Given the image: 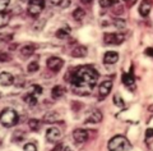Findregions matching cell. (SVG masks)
Here are the masks:
<instances>
[{
  "label": "cell",
  "instance_id": "29",
  "mask_svg": "<svg viewBox=\"0 0 153 151\" xmlns=\"http://www.w3.org/2000/svg\"><path fill=\"white\" fill-rule=\"evenodd\" d=\"M32 92L35 95H40L41 92H42V89H41V86H38V85H33V87H32Z\"/></svg>",
  "mask_w": 153,
  "mask_h": 151
},
{
  "label": "cell",
  "instance_id": "17",
  "mask_svg": "<svg viewBox=\"0 0 153 151\" xmlns=\"http://www.w3.org/2000/svg\"><path fill=\"white\" fill-rule=\"evenodd\" d=\"M59 120V114L56 111H49L44 115V122L45 123H55Z\"/></svg>",
  "mask_w": 153,
  "mask_h": 151
},
{
  "label": "cell",
  "instance_id": "22",
  "mask_svg": "<svg viewBox=\"0 0 153 151\" xmlns=\"http://www.w3.org/2000/svg\"><path fill=\"white\" fill-rule=\"evenodd\" d=\"M9 19H10V14L7 13V12H1V17H0V27L3 28L4 26H7Z\"/></svg>",
  "mask_w": 153,
  "mask_h": 151
},
{
  "label": "cell",
  "instance_id": "36",
  "mask_svg": "<svg viewBox=\"0 0 153 151\" xmlns=\"http://www.w3.org/2000/svg\"><path fill=\"white\" fill-rule=\"evenodd\" d=\"M83 4H89V3H92V0H80Z\"/></svg>",
  "mask_w": 153,
  "mask_h": 151
},
{
  "label": "cell",
  "instance_id": "21",
  "mask_svg": "<svg viewBox=\"0 0 153 151\" xmlns=\"http://www.w3.org/2000/svg\"><path fill=\"white\" fill-rule=\"evenodd\" d=\"M56 37L57 38H61V40H65V38L69 37V28H60V30L56 31Z\"/></svg>",
  "mask_w": 153,
  "mask_h": 151
},
{
  "label": "cell",
  "instance_id": "38",
  "mask_svg": "<svg viewBox=\"0 0 153 151\" xmlns=\"http://www.w3.org/2000/svg\"><path fill=\"white\" fill-rule=\"evenodd\" d=\"M125 2H128V0H125Z\"/></svg>",
  "mask_w": 153,
  "mask_h": 151
},
{
  "label": "cell",
  "instance_id": "31",
  "mask_svg": "<svg viewBox=\"0 0 153 151\" xmlns=\"http://www.w3.org/2000/svg\"><path fill=\"white\" fill-rule=\"evenodd\" d=\"M115 26L117 28H124L125 27V21H123V19H116V21H115Z\"/></svg>",
  "mask_w": 153,
  "mask_h": 151
},
{
  "label": "cell",
  "instance_id": "12",
  "mask_svg": "<svg viewBox=\"0 0 153 151\" xmlns=\"http://www.w3.org/2000/svg\"><path fill=\"white\" fill-rule=\"evenodd\" d=\"M119 60V54L116 51H107L103 56V63L105 64H114Z\"/></svg>",
  "mask_w": 153,
  "mask_h": 151
},
{
  "label": "cell",
  "instance_id": "27",
  "mask_svg": "<svg viewBox=\"0 0 153 151\" xmlns=\"http://www.w3.org/2000/svg\"><path fill=\"white\" fill-rule=\"evenodd\" d=\"M25 151H37V147H36L35 143L28 142V143L25 145Z\"/></svg>",
  "mask_w": 153,
  "mask_h": 151
},
{
  "label": "cell",
  "instance_id": "32",
  "mask_svg": "<svg viewBox=\"0 0 153 151\" xmlns=\"http://www.w3.org/2000/svg\"><path fill=\"white\" fill-rule=\"evenodd\" d=\"M51 5H61L63 4V0H47ZM63 7H64V4H63Z\"/></svg>",
  "mask_w": 153,
  "mask_h": 151
},
{
  "label": "cell",
  "instance_id": "11",
  "mask_svg": "<svg viewBox=\"0 0 153 151\" xmlns=\"http://www.w3.org/2000/svg\"><path fill=\"white\" fill-rule=\"evenodd\" d=\"M152 4L153 2L152 0H143L139 5V13L142 17H147L148 14H149L151 9H152Z\"/></svg>",
  "mask_w": 153,
  "mask_h": 151
},
{
  "label": "cell",
  "instance_id": "7",
  "mask_svg": "<svg viewBox=\"0 0 153 151\" xmlns=\"http://www.w3.org/2000/svg\"><path fill=\"white\" fill-rule=\"evenodd\" d=\"M63 65H64L63 59H60V58H57V56H51V58H49V60H47V68L55 73L59 72L61 68H63Z\"/></svg>",
  "mask_w": 153,
  "mask_h": 151
},
{
  "label": "cell",
  "instance_id": "9",
  "mask_svg": "<svg viewBox=\"0 0 153 151\" xmlns=\"http://www.w3.org/2000/svg\"><path fill=\"white\" fill-rule=\"evenodd\" d=\"M73 140L75 143H83L88 140V132L84 129H75L73 132Z\"/></svg>",
  "mask_w": 153,
  "mask_h": 151
},
{
  "label": "cell",
  "instance_id": "24",
  "mask_svg": "<svg viewBox=\"0 0 153 151\" xmlns=\"http://www.w3.org/2000/svg\"><path fill=\"white\" fill-rule=\"evenodd\" d=\"M38 63L37 62H32V63H30L28 64V67H27V71L30 72V73H35V72H37L38 71Z\"/></svg>",
  "mask_w": 153,
  "mask_h": 151
},
{
  "label": "cell",
  "instance_id": "19",
  "mask_svg": "<svg viewBox=\"0 0 153 151\" xmlns=\"http://www.w3.org/2000/svg\"><path fill=\"white\" fill-rule=\"evenodd\" d=\"M23 100H25L28 105L33 106V105H36V104H37V95H35L33 92H30V94L25 95V97H23Z\"/></svg>",
  "mask_w": 153,
  "mask_h": 151
},
{
  "label": "cell",
  "instance_id": "15",
  "mask_svg": "<svg viewBox=\"0 0 153 151\" xmlns=\"http://www.w3.org/2000/svg\"><path fill=\"white\" fill-rule=\"evenodd\" d=\"M123 82L124 85L130 87L131 90H134V86H135V80H134V76L131 73H124L123 74Z\"/></svg>",
  "mask_w": 153,
  "mask_h": 151
},
{
  "label": "cell",
  "instance_id": "30",
  "mask_svg": "<svg viewBox=\"0 0 153 151\" xmlns=\"http://www.w3.org/2000/svg\"><path fill=\"white\" fill-rule=\"evenodd\" d=\"M9 3H10V0H0V9H1V12H4V9H5Z\"/></svg>",
  "mask_w": 153,
  "mask_h": 151
},
{
  "label": "cell",
  "instance_id": "18",
  "mask_svg": "<svg viewBox=\"0 0 153 151\" xmlns=\"http://www.w3.org/2000/svg\"><path fill=\"white\" fill-rule=\"evenodd\" d=\"M35 45H26V46H23L21 49V54L23 58H28V56H31L33 55V53H35Z\"/></svg>",
  "mask_w": 153,
  "mask_h": 151
},
{
  "label": "cell",
  "instance_id": "26",
  "mask_svg": "<svg viewBox=\"0 0 153 151\" xmlns=\"http://www.w3.org/2000/svg\"><path fill=\"white\" fill-rule=\"evenodd\" d=\"M114 104L117 105V106H120V108H124V105H125V104H124V100L121 99V96L117 95V94L114 96Z\"/></svg>",
  "mask_w": 153,
  "mask_h": 151
},
{
  "label": "cell",
  "instance_id": "20",
  "mask_svg": "<svg viewBox=\"0 0 153 151\" xmlns=\"http://www.w3.org/2000/svg\"><path fill=\"white\" fill-rule=\"evenodd\" d=\"M84 16H85V12L83 11L82 8H76L75 11L73 12V18L75 19V21H78V22L82 21V19L84 18Z\"/></svg>",
  "mask_w": 153,
  "mask_h": 151
},
{
  "label": "cell",
  "instance_id": "2",
  "mask_svg": "<svg viewBox=\"0 0 153 151\" xmlns=\"http://www.w3.org/2000/svg\"><path fill=\"white\" fill-rule=\"evenodd\" d=\"M107 147L110 151H126L131 147V145L124 136H115L108 141Z\"/></svg>",
  "mask_w": 153,
  "mask_h": 151
},
{
  "label": "cell",
  "instance_id": "33",
  "mask_svg": "<svg viewBox=\"0 0 153 151\" xmlns=\"http://www.w3.org/2000/svg\"><path fill=\"white\" fill-rule=\"evenodd\" d=\"M146 136H147V138H152L153 137V128H148L146 131Z\"/></svg>",
  "mask_w": 153,
  "mask_h": 151
},
{
  "label": "cell",
  "instance_id": "5",
  "mask_svg": "<svg viewBox=\"0 0 153 151\" xmlns=\"http://www.w3.org/2000/svg\"><path fill=\"white\" fill-rule=\"evenodd\" d=\"M125 40V37L121 33H106L103 36V41L107 45H120Z\"/></svg>",
  "mask_w": 153,
  "mask_h": 151
},
{
  "label": "cell",
  "instance_id": "1",
  "mask_svg": "<svg viewBox=\"0 0 153 151\" xmlns=\"http://www.w3.org/2000/svg\"><path fill=\"white\" fill-rule=\"evenodd\" d=\"M71 85L74 94L84 96L92 92L98 80V73L94 68L89 65H82L73 69L69 73V77H65Z\"/></svg>",
  "mask_w": 153,
  "mask_h": 151
},
{
  "label": "cell",
  "instance_id": "25",
  "mask_svg": "<svg viewBox=\"0 0 153 151\" xmlns=\"http://www.w3.org/2000/svg\"><path fill=\"white\" fill-rule=\"evenodd\" d=\"M114 4H116L115 0H100V5L102 8H108V7H112Z\"/></svg>",
  "mask_w": 153,
  "mask_h": 151
},
{
  "label": "cell",
  "instance_id": "10",
  "mask_svg": "<svg viewBox=\"0 0 153 151\" xmlns=\"http://www.w3.org/2000/svg\"><path fill=\"white\" fill-rule=\"evenodd\" d=\"M112 90V81H103L101 85L98 86V92L101 97H106Z\"/></svg>",
  "mask_w": 153,
  "mask_h": 151
},
{
  "label": "cell",
  "instance_id": "4",
  "mask_svg": "<svg viewBox=\"0 0 153 151\" xmlns=\"http://www.w3.org/2000/svg\"><path fill=\"white\" fill-rule=\"evenodd\" d=\"M45 8V0H30L27 12L32 17H37Z\"/></svg>",
  "mask_w": 153,
  "mask_h": 151
},
{
  "label": "cell",
  "instance_id": "34",
  "mask_svg": "<svg viewBox=\"0 0 153 151\" xmlns=\"http://www.w3.org/2000/svg\"><path fill=\"white\" fill-rule=\"evenodd\" d=\"M146 54H147V55H149L151 58H153V49H152V47L146 49Z\"/></svg>",
  "mask_w": 153,
  "mask_h": 151
},
{
  "label": "cell",
  "instance_id": "37",
  "mask_svg": "<svg viewBox=\"0 0 153 151\" xmlns=\"http://www.w3.org/2000/svg\"><path fill=\"white\" fill-rule=\"evenodd\" d=\"M148 110H149V111H153V105H151L149 108H148Z\"/></svg>",
  "mask_w": 153,
  "mask_h": 151
},
{
  "label": "cell",
  "instance_id": "14",
  "mask_svg": "<svg viewBox=\"0 0 153 151\" xmlns=\"http://www.w3.org/2000/svg\"><path fill=\"white\" fill-rule=\"evenodd\" d=\"M85 55H87V47L84 45H76L71 51V56L74 58H83Z\"/></svg>",
  "mask_w": 153,
  "mask_h": 151
},
{
  "label": "cell",
  "instance_id": "23",
  "mask_svg": "<svg viewBox=\"0 0 153 151\" xmlns=\"http://www.w3.org/2000/svg\"><path fill=\"white\" fill-rule=\"evenodd\" d=\"M28 127H30L32 131H38L40 129V122L37 119H31L28 122Z\"/></svg>",
  "mask_w": 153,
  "mask_h": 151
},
{
  "label": "cell",
  "instance_id": "28",
  "mask_svg": "<svg viewBox=\"0 0 153 151\" xmlns=\"http://www.w3.org/2000/svg\"><path fill=\"white\" fill-rule=\"evenodd\" d=\"M51 151H70V149L68 147V146L65 145H57L55 149H52Z\"/></svg>",
  "mask_w": 153,
  "mask_h": 151
},
{
  "label": "cell",
  "instance_id": "35",
  "mask_svg": "<svg viewBox=\"0 0 153 151\" xmlns=\"http://www.w3.org/2000/svg\"><path fill=\"white\" fill-rule=\"evenodd\" d=\"M5 55H7V54H4V53L1 54V62H8V60H10V58L5 56Z\"/></svg>",
  "mask_w": 153,
  "mask_h": 151
},
{
  "label": "cell",
  "instance_id": "13",
  "mask_svg": "<svg viewBox=\"0 0 153 151\" xmlns=\"http://www.w3.org/2000/svg\"><path fill=\"white\" fill-rule=\"evenodd\" d=\"M14 82V77L8 72H1L0 74V85L1 86H10Z\"/></svg>",
  "mask_w": 153,
  "mask_h": 151
},
{
  "label": "cell",
  "instance_id": "3",
  "mask_svg": "<svg viewBox=\"0 0 153 151\" xmlns=\"http://www.w3.org/2000/svg\"><path fill=\"white\" fill-rule=\"evenodd\" d=\"M0 120H1L3 127H7V128L14 127V125L18 123V114H17V111L13 109H5V110H3Z\"/></svg>",
  "mask_w": 153,
  "mask_h": 151
},
{
  "label": "cell",
  "instance_id": "8",
  "mask_svg": "<svg viewBox=\"0 0 153 151\" xmlns=\"http://www.w3.org/2000/svg\"><path fill=\"white\" fill-rule=\"evenodd\" d=\"M102 120V113L97 109H93L89 111V114L87 115V118H85L84 123H100V122Z\"/></svg>",
  "mask_w": 153,
  "mask_h": 151
},
{
  "label": "cell",
  "instance_id": "6",
  "mask_svg": "<svg viewBox=\"0 0 153 151\" xmlns=\"http://www.w3.org/2000/svg\"><path fill=\"white\" fill-rule=\"evenodd\" d=\"M61 138V131L57 127H51L46 132V140L50 143H55Z\"/></svg>",
  "mask_w": 153,
  "mask_h": 151
},
{
  "label": "cell",
  "instance_id": "16",
  "mask_svg": "<svg viewBox=\"0 0 153 151\" xmlns=\"http://www.w3.org/2000/svg\"><path fill=\"white\" fill-rule=\"evenodd\" d=\"M65 92H66V89L64 86L57 85V86H55L54 89L51 90V95H52L54 99H60V97H63L65 95Z\"/></svg>",
  "mask_w": 153,
  "mask_h": 151
}]
</instances>
